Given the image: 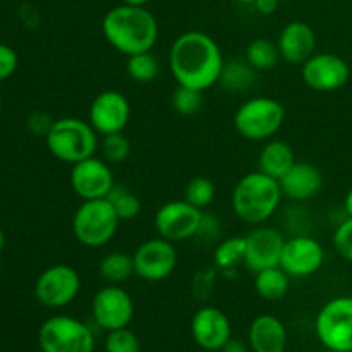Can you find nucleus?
I'll return each instance as SVG.
<instances>
[{
  "mask_svg": "<svg viewBox=\"0 0 352 352\" xmlns=\"http://www.w3.org/2000/svg\"><path fill=\"white\" fill-rule=\"evenodd\" d=\"M226 60L219 43L205 31L179 34L168 50V69L175 82L206 91L219 85Z\"/></svg>",
  "mask_w": 352,
  "mask_h": 352,
  "instance_id": "obj_1",
  "label": "nucleus"
},
{
  "mask_svg": "<svg viewBox=\"0 0 352 352\" xmlns=\"http://www.w3.org/2000/svg\"><path fill=\"white\" fill-rule=\"evenodd\" d=\"M102 33L119 54L131 55L153 50L160 34L158 21L146 6L120 3L103 16Z\"/></svg>",
  "mask_w": 352,
  "mask_h": 352,
  "instance_id": "obj_2",
  "label": "nucleus"
},
{
  "mask_svg": "<svg viewBox=\"0 0 352 352\" xmlns=\"http://www.w3.org/2000/svg\"><path fill=\"white\" fill-rule=\"evenodd\" d=\"M282 198L284 195L277 179L254 170L237 181L232 191V210L241 222L261 226L277 213Z\"/></svg>",
  "mask_w": 352,
  "mask_h": 352,
  "instance_id": "obj_3",
  "label": "nucleus"
},
{
  "mask_svg": "<svg viewBox=\"0 0 352 352\" xmlns=\"http://www.w3.org/2000/svg\"><path fill=\"white\" fill-rule=\"evenodd\" d=\"M47 148L58 162L74 165L78 162L95 157L100 148V134L88 120L78 117L55 119L50 133L45 138Z\"/></svg>",
  "mask_w": 352,
  "mask_h": 352,
  "instance_id": "obj_4",
  "label": "nucleus"
},
{
  "mask_svg": "<svg viewBox=\"0 0 352 352\" xmlns=\"http://www.w3.org/2000/svg\"><path fill=\"white\" fill-rule=\"evenodd\" d=\"M285 107L272 96H253L234 113V127L248 141H268L285 122Z\"/></svg>",
  "mask_w": 352,
  "mask_h": 352,
  "instance_id": "obj_5",
  "label": "nucleus"
},
{
  "mask_svg": "<svg viewBox=\"0 0 352 352\" xmlns=\"http://www.w3.org/2000/svg\"><path fill=\"white\" fill-rule=\"evenodd\" d=\"M119 226V215L107 198L82 201L72 217V234L85 248H103L109 244Z\"/></svg>",
  "mask_w": 352,
  "mask_h": 352,
  "instance_id": "obj_6",
  "label": "nucleus"
},
{
  "mask_svg": "<svg viewBox=\"0 0 352 352\" xmlns=\"http://www.w3.org/2000/svg\"><path fill=\"white\" fill-rule=\"evenodd\" d=\"M41 352H95V333L79 318L54 315L38 330Z\"/></svg>",
  "mask_w": 352,
  "mask_h": 352,
  "instance_id": "obj_7",
  "label": "nucleus"
},
{
  "mask_svg": "<svg viewBox=\"0 0 352 352\" xmlns=\"http://www.w3.org/2000/svg\"><path fill=\"white\" fill-rule=\"evenodd\" d=\"M315 332L330 352H352V296H337L318 311Z\"/></svg>",
  "mask_w": 352,
  "mask_h": 352,
  "instance_id": "obj_8",
  "label": "nucleus"
},
{
  "mask_svg": "<svg viewBox=\"0 0 352 352\" xmlns=\"http://www.w3.org/2000/svg\"><path fill=\"white\" fill-rule=\"evenodd\" d=\"M81 291V275L74 267L65 263L45 268L34 284V298L41 306L60 309L74 302Z\"/></svg>",
  "mask_w": 352,
  "mask_h": 352,
  "instance_id": "obj_9",
  "label": "nucleus"
},
{
  "mask_svg": "<svg viewBox=\"0 0 352 352\" xmlns=\"http://www.w3.org/2000/svg\"><path fill=\"white\" fill-rule=\"evenodd\" d=\"M134 275L146 282H162L177 268L175 244L157 236L143 241L133 253Z\"/></svg>",
  "mask_w": 352,
  "mask_h": 352,
  "instance_id": "obj_10",
  "label": "nucleus"
},
{
  "mask_svg": "<svg viewBox=\"0 0 352 352\" xmlns=\"http://www.w3.org/2000/svg\"><path fill=\"white\" fill-rule=\"evenodd\" d=\"M201 220V210L186 199H172L164 203L155 213V230L157 236L175 244L198 236Z\"/></svg>",
  "mask_w": 352,
  "mask_h": 352,
  "instance_id": "obj_11",
  "label": "nucleus"
},
{
  "mask_svg": "<svg viewBox=\"0 0 352 352\" xmlns=\"http://www.w3.org/2000/svg\"><path fill=\"white\" fill-rule=\"evenodd\" d=\"M91 315L96 325L105 332L126 329L134 318L133 296L122 285H105L93 296Z\"/></svg>",
  "mask_w": 352,
  "mask_h": 352,
  "instance_id": "obj_12",
  "label": "nucleus"
},
{
  "mask_svg": "<svg viewBox=\"0 0 352 352\" xmlns=\"http://www.w3.org/2000/svg\"><path fill=\"white\" fill-rule=\"evenodd\" d=\"M69 181L74 195L82 201L109 198L112 189L116 188L112 167L109 162L98 157H89L72 165Z\"/></svg>",
  "mask_w": 352,
  "mask_h": 352,
  "instance_id": "obj_13",
  "label": "nucleus"
},
{
  "mask_svg": "<svg viewBox=\"0 0 352 352\" xmlns=\"http://www.w3.org/2000/svg\"><path fill=\"white\" fill-rule=\"evenodd\" d=\"M301 76L306 86L320 93H330L347 85L351 67L346 58L330 52L313 54L301 65Z\"/></svg>",
  "mask_w": 352,
  "mask_h": 352,
  "instance_id": "obj_14",
  "label": "nucleus"
},
{
  "mask_svg": "<svg viewBox=\"0 0 352 352\" xmlns=\"http://www.w3.org/2000/svg\"><path fill=\"white\" fill-rule=\"evenodd\" d=\"M131 119V103L117 89H105L93 98L88 122L100 136L124 133Z\"/></svg>",
  "mask_w": 352,
  "mask_h": 352,
  "instance_id": "obj_15",
  "label": "nucleus"
},
{
  "mask_svg": "<svg viewBox=\"0 0 352 352\" xmlns=\"http://www.w3.org/2000/svg\"><path fill=\"white\" fill-rule=\"evenodd\" d=\"M246 241V253H244V267L253 274L265 268L277 267L280 263V254L284 250L285 237L275 227L261 223L254 226L244 236Z\"/></svg>",
  "mask_w": 352,
  "mask_h": 352,
  "instance_id": "obj_16",
  "label": "nucleus"
},
{
  "mask_svg": "<svg viewBox=\"0 0 352 352\" xmlns=\"http://www.w3.org/2000/svg\"><path fill=\"white\" fill-rule=\"evenodd\" d=\"M325 263V250L309 236H294L285 239L278 267L294 278H306L315 275Z\"/></svg>",
  "mask_w": 352,
  "mask_h": 352,
  "instance_id": "obj_17",
  "label": "nucleus"
},
{
  "mask_svg": "<svg viewBox=\"0 0 352 352\" xmlns=\"http://www.w3.org/2000/svg\"><path fill=\"white\" fill-rule=\"evenodd\" d=\"M191 336L203 351H222L232 339V325L217 306H203L191 318Z\"/></svg>",
  "mask_w": 352,
  "mask_h": 352,
  "instance_id": "obj_18",
  "label": "nucleus"
},
{
  "mask_svg": "<svg viewBox=\"0 0 352 352\" xmlns=\"http://www.w3.org/2000/svg\"><path fill=\"white\" fill-rule=\"evenodd\" d=\"M280 58L287 64L302 65L316 54V33L305 21H291L282 28L277 38Z\"/></svg>",
  "mask_w": 352,
  "mask_h": 352,
  "instance_id": "obj_19",
  "label": "nucleus"
},
{
  "mask_svg": "<svg viewBox=\"0 0 352 352\" xmlns=\"http://www.w3.org/2000/svg\"><path fill=\"white\" fill-rule=\"evenodd\" d=\"M284 198L291 201H308L315 198L323 186V175L318 167L308 162H296L287 174L278 181Z\"/></svg>",
  "mask_w": 352,
  "mask_h": 352,
  "instance_id": "obj_20",
  "label": "nucleus"
},
{
  "mask_svg": "<svg viewBox=\"0 0 352 352\" xmlns=\"http://www.w3.org/2000/svg\"><path fill=\"white\" fill-rule=\"evenodd\" d=\"M248 340L253 352H285L287 329L277 316L260 315L251 322Z\"/></svg>",
  "mask_w": 352,
  "mask_h": 352,
  "instance_id": "obj_21",
  "label": "nucleus"
},
{
  "mask_svg": "<svg viewBox=\"0 0 352 352\" xmlns=\"http://www.w3.org/2000/svg\"><path fill=\"white\" fill-rule=\"evenodd\" d=\"M296 164L291 144L282 140H268L258 155V170L280 181Z\"/></svg>",
  "mask_w": 352,
  "mask_h": 352,
  "instance_id": "obj_22",
  "label": "nucleus"
},
{
  "mask_svg": "<svg viewBox=\"0 0 352 352\" xmlns=\"http://www.w3.org/2000/svg\"><path fill=\"white\" fill-rule=\"evenodd\" d=\"M291 277L280 267H270L254 274V291L265 301H280L287 296Z\"/></svg>",
  "mask_w": 352,
  "mask_h": 352,
  "instance_id": "obj_23",
  "label": "nucleus"
},
{
  "mask_svg": "<svg viewBox=\"0 0 352 352\" xmlns=\"http://www.w3.org/2000/svg\"><path fill=\"white\" fill-rule=\"evenodd\" d=\"M256 72L246 58H234L223 64L219 85L229 93H243L253 86Z\"/></svg>",
  "mask_w": 352,
  "mask_h": 352,
  "instance_id": "obj_24",
  "label": "nucleus"
},
{
  "mask_svg": "<svg viewBox=\"0 0 352 352\" xmlns=\"http://www.w3.org/2000/svg\"><path fill=\"white\" fill-rule=\"evenodd\" d=\"M100 277L107 284H124L134 275L133 254L122 253V251H112L105 254L98 265Z\"/></svg>",
  "mask_w": 352,
  "mask_h": 352,
  "instance_id": "obj_25",
  "label": "nucleus"
},
{
  "mask_svg": "<svg viewBox=\"0 0 352 352\" xmlns=\"http://www.w3.org/2000/svg\"><path fill=\"white\" fill-rule=\"evenodd\" d=\"M244 58L250 62V65L254 71H270L280 60V52H278L277 41H272L268 38H254V40L248 43Z\"/></svg>",
  "mask_w": 352,
  "mask_h": 352,
  "instance_id": "obj_26",
  "label": "nucleus"
},
{
  "mask_svg": "<svg viewBox=\"0 0 352 352\" xmlns=\"http://www.w3.org/2000/svg\"><path fill=\"white\" fill-rule=\"evenodd\" d=\"M244 253H246L244 236L227 237L222 243L217 244L215 251H213V263L222 272L234 270L237 265L244 263Z\"/></svg>",
  "mask_w": 352,
  "mask_h": 352,
  "instance_id": "obj_27",
  "label": "nucleus"
},
{
  "mask_svg": "<svg viewBox=\"0 0 352 352\" xmlns=\"http://www.w3.org/2000/svg\"><path fill=\"white\" fill-rule=\"evenodd\" d=\"M126 71L133 81L148 85V82H153L160 74V60L151 52L131 55L127 57Z\"/></svg>",
  "mask_w": 352,
  "mask_h": 352,
  "instance_id": "obj_28",
  "label": "nucleus"
},
{
  "mask_svg": "<svg viewBox=\"0 0 352 352\" xmlns=\"http://www.w3.org/2000/svg\"><path fill=\"white\" fill-rule=\"evenodd\" d=\"M217 196V188L213 184L212 179L203 177H192L191 181L186 184L184 189V199L188 203H191L192 206H196L198 210H206L208 206H212V203L215 201Z\"/></svg>",
  "mask_w": 352,
  "mask_h": 352,
  "instance_id": "obj_29",
  "label": "nucleus"
},
{
  "mask_svg": "<svg viewBox=\"0 0 352 352\" xmlns=\"http://www.w3.org/2000/svg\"><path fill=\"white\" fill-rule=\"evenodd\" d=\"M110 203H112L113 210L119 215L120 222H127V220L136 219L141 213V201L134 192H131L129 189L120 188L116 184V188L112 189V192L109 195Z\"/></svg>",
  "mask_w": 352,
  "mask_h": 352,
  "instance_id": "obj_30",
  "label": "nucleus"
},
{
  "mask_svg": "<svg viewBox=\"0 0 352 352\" xmlns=\"http://www.w3.org/2000/svg\"><path fill=\"white\" fill-rule=\"evenodd\" d=\"M100 151H102L103 160L109 162L110 165H119L129 158L131 143L124 133L107 134V136H102V141H100Z\"/></svg>",
  "mask_w": 352,
  "mask_h": 352,
  "instance_id": "obj_31",
  "label": "nucleus"
},
{
  "mask_svg": "<svg viewBox=\"0 0 352 352\" xmlns=\"http://www.w3.org/2000/svg\"><path fill=\"white\" fill-rule=\"evenodd\" d=\"M203 93L205 91L177 85V88L172 93V107L181 116H195L201 110L203 102H205Z\"/></svg>",
  "mask_w": 352,
  "mask_h": 352,
  "instance_id": "obj_32",
  "label": "nucleus"
},
{
  "mask_svg": "<svg viewBox=\"0 0 352 352\" xmlns=\"http://www.w3.org/2000/svg\"><path fill=\"white\" fill-rule=\"evenodd\" d=\"M105 352H141L140 339L127 327L107 332Z\"/></svg>",
  "mask_w": 352,
  "mask_h": 352,
  "instance_id": "obj_33",
  "label": "nucleus"
},
{
  "mask_svg": "<svg viewBox=\"0 0 352 352\" xmlns=\"http://www.w3.org/2000/svg\"><path fill=\"white\" fill-rule=\"evenodd\" d=\"M333 248L346 261L352 263V217H347L333 232Z\"/></svg>",
  "mask_w": 352,
  "mask_h": 352,
  "instance_id": "obj_34",
  "label": "nucleus"
},
{
  "mask_svg": "<svg viewBox=\"0 0 352 352\" xmlns=\"http://www.w3.org/2000/svg\"><path fill=\"white\" fill-rule=\"evenodd\" d=\"M17 65H19V57L16 50L9 45L0 43V82L12 78L14 72L17 71Z\"/></svg>",
  "mask_w": 352,
  "mask_h": 352,
  "instance_id": "obj_35",
  "label": "nucleus"
},
{
  "mask_svg": "<svg viewBox=\"0 0 352 352\" xmlns=\"http://www.w3.org/2000/svg\"><path fill=\"white\" fill-rule=\"evenodd\" d=\"M55 119H52L47 112H33L28 117V127L33 134L36 136L47 138V134L50 133L52 126H54Z\"/></svg>",
  "mask_w": 352,
  "mask_h": 352,
  "instance_id": "obj_36",
  "label": "nucleus"
},
{
  "mask_svg": "<svg viewBox=\"0 0 352 352\" xmlns=\"http://www.w3.org/2000/svg\"><path fill=\"white\" fill-rule=\"evenodd\" d=\"M219 222L213 219V215H205L203 213V220H201V226H199L198 230V236L199 237H213L219 234Z\"/></svg>",
  "mask_w": 352,
  "mask_h": 352,
  "instance_id": "obj_37",
  "label": "nucleus"
},
{
  "mask_svg": "<svg viewBox=\"0 0 352 352\" xmlns=\"http://www.w3.org/2000/svg\"><path fill=\"white\" fill-rule=\"evenodd\" d=\"M277 6H278V0H256L254 2V7H256L258 12L261 14H274L275 10H277Z\"/></svg>",
  "mask_w": 352,
  "mask_h": 352,
  "instance_id": "obj_38",
  "label": "nucleus"
},
{
  "mask_svg": "<svg viewBox=\"0 0 352 352\" xmlns=\"http://www.w3.org/2000/svg\"><path fill=\"white\" fill-rule=\"evenodd\" d=\"M250 349H251V347L246 346L243 340L230 339L229 342H227L226 346L222 347V351H220V352H250Z\"/></svg>",
  "mask_w": 352,
  "mask_h": 352,
  "instance_id": "obj_39",
  "label": "nucleus"
},
{
  "mask_svg": "<svg viewBox=\"0 0 352 352\" xmlns=\"http://www.w3.org/2000/svg\"><path fill=\"white\" fill-rule=\"evenodd\" d=\"M344 208H346L347 217H352V189L346 195V199H344Z\"/></svg>",
  "mask_w": 352,
  "mask_h": 352,
  "instance_id": "obj_40",
  "label": "nucleus"
},
{
  "mask_svg": "<svg viewBox=\"0 0 352 352\" xmlns=\"http://www.w3.org/2000/svg\"><path fill=\"white\" fill-rule=\"evenodd\" d=\"M124 3H131V6H146L151 0H122Z\"/></svg>",
  "mask_w": 352,
  "mask_h": 352,
  "instance_id": "obj_41",
  "label": "nucleus"
},
{
  "mask_svg": "<svg viewBox=\"0 0 352 352\" xmlns=\"http://www.w3.org/2000/svg\"><path fill=\"white\" fill-rule=\"evenodd\" d=\"M3 246H6V236H3V230L0 229V253H2Z\"/></svg>",
  "mask_w": 352,
  "mask_h": 352,
  "instance_id": "obj_42",
  "label": "nucleus"
},
{
  "mask_svg": "<svg viewBox=\"0 0 352 352\" xmlns=\"http://www.w3.org/2000/svg\"><path fill=\"white\" fill-rule=\"evenodd\" d=\"M234 2L246 3V6H254V2H256V0H234Z\"/></svg>",
  "mask_w": 352,
  "mask_h": 352,
  "instance_id": "obj_43",
  "label": "nucleus"
},
{
  "mask_svg": "<svg viewBox=\"0 0 352 352\" xmlns=\"http://www.w3.org/2000/svg\"><path fill=\"white\" fill-rule=\"evenodd\" d=\"M0 112H2V95H0Z\"/></svg>",
  "mask_w": 352,
  "mask_h": 352,
  "instance_id": "obj_44",
  "label": "nucleus"
},
{
  "mask_svg": "<svg viewBox=\"0 0 352 352\" xmlns=\"http://www.w3.org/2000/svg\"><path fill=\"white\" fill-rule=\"evenodd\" d=\"M203 352H220V351H203Z\"/></svg>",
  "mask_w": 352,
  "mask_h": 352,
  "instance_id": "obj_45",
  "label": "nucleus"
},
{
  "mask_svg": "<svg viewBox=\"0 0 352 352\" xmlns=\"http://www.w3.org/2000/svg\"><path fill=\"white\" fill-rule=\"evenodd\" d=\"M278 2H289V0H278Z\"/></svg>",
  "mask_w": 352,
  "mask_h": 352,
  "instance_id": "obj_46",
  "label": "nucleus"
}]
</instances>
